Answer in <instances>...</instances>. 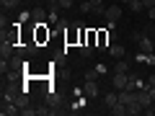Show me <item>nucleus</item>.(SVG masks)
Wrapping results in <instances>:
<instances>
[{"mask_svg": "<svg viewBox=\"0 0 155 116\" xmlns=\"http://www.w3.org/2000/svg\"><path fill=\"white\" fill-rule=\"evenodd\" d=\"M114 72H129V62L124 60V57H122V60H116V65H114Z\"/></svg>", "mask_w": 155, "mask_h": 116, "instance_id": "f8f14e48", "label": "nucleus"}, {"mask_svg": "<svg viewBox=\"0 0 155 116\" xmlns=\"http://www.w3.org/2000/svg\"><path fill=\"white\" fill-rule=\"evenodd\" d=\"M80 11H83V13H96V16H104L106 5H104V0H83Z\"/></svg>", "mask_w": 155, "mask_h": 116, "instance_id": "f03ea898", "label": "nucleus"}, {"mask_svg": "<svg viewBox=\"0 0 155 116\" xmlns=\"http://www.w3.org/2000/svg\"><path fill=\"white\" fill-rule=\"evenodd\" d=\"M150 85H155V72H150V77H147V88Z\"/></svg>", "mask_w": 155, "mask_h": 116, "instance_id": "5701e85b", "label": "nucleus"}, {"mask_svg": "<svg viewBox=\"0 0 155 116\" xmlns=\"http://www.w3.org/2000/svg\"><path fill=\"white\" fill-rule=\"evenodd\" d=\"M0 3H3V8H8V11H13V8L21 5V0H0Z\"/></svg>", "mask_w": 155, "mask_h": 116, "instance_id": "dca6fc26", "label": "nucleus"}, {"mask_svg": "<svg viewBox=\"0 0 155 116\" xmlns=\"http://www.w3.org/2000/svg\"><path fill=\"white\" fill-rule=\"evenodd\" d=\"M114 44V34L109 31H96V49L98 52H109V47Z\"/></svg>", "mask_w": 155, "mask_h": 116, "instance_id": "f257e3e1", "label": "nucleus"}, {"mask_svg": "<svg viewBox=\"0 0 155 116\" xmlns=\"http://www.w3.org/2000/svg\"><path fill=\"white\" fill-rule=\"evenodd\" d=\"M129 11H132V13H142L145 11V3H142V0H132V3H129Z\"/></svg>", "mask_w": 155, "mask_h": 116, "instance_id": "4468645a", "label": "nucleus"}, {"mask_svg": "<svg viewBox=\"0 0 155 116\" xmlns=\"http://www.w3.org/2000/svg\"><path fill=\"white\" fill-rule=\"evenodd\" d=\"M122 3H132V0H122Z\"/></svg>", "mask_w": 155, "mask_h": 116, "instance_id": "bb28decb", "label": "nucleus"}, {"mask_svg": "<svg viewBox=\"0 0 155 116\" xmlns=\"http://www.w3.org/2000/svg\"><path fill=\"white\" fill-rule=\"evenodd\" d=\"M0 114H3V116H16V114H21V108H18L16 101H3V108H0Z\"/></svg>", "mask_w": 155, "mask_h": 116, "instance_id": "6e6552de", "label": "nucleus"}, {"mask_svg": "<svg viewBox=\"0 0 155 116\" xmlns=\"http://www.w3.org/2000/svg\"><path fill=\"white\" fill-rule=\"evenodd\" d=\"M28 18H31V11H26V13H21V16H18V21L23 23V21H28Z\"/></svg>", "mask_w": 155, "mask_h": 116, "instance_id": "4be33fe9", "label": "nucleus"}, {"mask_svg": "<svg viewBox=\"0 0 155 116\" xmlns=\"http://www.w3.org/2000/svg\"><path fill=\"white\" fill-rule=\"evenodd\" d=\"M93 49H96V47H91V44H80V57H91Z\"/></svg>", "mask_w": 155, "mask_h": 116, "instance_id": "2eb2a0df", "label": "nucleus"}, {"mask_svg": "<svg viewBox=\"0 0 155 116\" xmlns=\"http://www.w3.org/2000/svg\"><path fill=\"white\" fill-rule=\"evenodd\" d=\"M142 3H145V8H153L155 5V0H142Z\"/></svg>", "mask_w": 155, "mask_h": 116, "instance_id": "393cba45", "label": "nucleus"}, {"mask_svg": "<svg viewBox=\"0 0 155 116\" xmlns=\"http://www.w3.org/2000/svg\"><path fill=\"white\" fill-rule=\"evenodd\" d=\"M57 8H62V11H70V8H72V0H57Z\"/></svg>", "mask_w": 155, "mask_h": 116, "instance_id": "6ab92c4d", "label": "nucleus"}, {"mask_svg": "<svg viewBox=\"0 0 155 116\" xmlns=\"http://www.w3.org/2000/svg\"><path fill=\"white\" fill-rule=\"evenodd\" d=\"M122 5H106V11H104V18H106V21H109V23H116V21H119V18H122Z\"/></svg>", "mask_w": 155, "mask_h": 116, "instance_id": "39448f33", "label": "nucleus"}, {"mask_svg": "<svg viewBox=\"0 0 155 116\" xmlns=\"http://www.w3.org/2000/svg\"><path fill=\"white\" fill-rule=\"evenodd\" d=\"M147 16H150V21H155V5H153V8H147Z\"/></svg>", "mask_w": 155, "mask_h": 116, "instance_id": "b1692460", "label": "nucleus"}, {"mask_svg": "<svg viewBox=\"0 0 155 116\" xmlns=\"http://www.w3.org/2000/svg\"><path fill=\"white\" fill-rule=\"evenodd\" d=\"M49 21H52V23H60V16H57V5H54V11L49 13Z\"/></svg>", "mask_w": 155, "mask_h": 116, "instance_id": "412c9836", "label": "nucleus"}, {"mask_svg": "<svg viewBox=\"0 0 155 116\" xmlns=\"http://www.w3.org/2000/svg\"><path fill=\"white\" fill-rule=\"evenodd\" d=\"M111 88L114 90L129 88V72H114V75H111Z\"/></svg>", "mask_w": 155, "mask_h": 116, "instance_id": "7ed1b4c3", "label": "nucleus"}, {"mask_svg": "<svg viewBox=\"0 0 155 116\" xmlns=\"http://www.w3.org/2000/svg\"><path fill=\"white\" fill-rule=\"evenodd\" d=\"M47 3H52V5H57V0H47Z\"/></svg>", "mask_w": 155, "mask_h": 116, "instance_id": "a878e982", "label": "nucleus"}, {"mask_svg": "<svg viewBox=\"0 0 155 116\" xmlns=\"http://www.w3.org/2000/svg\"><path fill=\"white\" fill-rule=\"evenodd\" d=\"M47 103H49L52 108H57V106H62V98L57 93H49V95H47Z\"/></svg>", "mask_w": 155, "mask_h": 116, "instance_id": "ddd939ff", "label": "nucleus"}, {"mask_svg": "<svg viewBox=\"0 0 155 116\" xmlns=\"http://www.w3.org/2000/svg\"><path fill=\"white\" fill-rule=\"evenodd\" d=\"M145 36V28H137V31H132V41L134 44H140V39Z\"/></svg>", "mask_w": 155, "mask_h": 116, "instance_id": "a211bd4d", "label": "nucleus"}, {"mask_svg": "<svg viewBox=\"0 0 155 116\" xmlns=\"http://www.w3.org/2000/svg\"><path fill=\"white\" fill-rule=\"evenodd\" d=\"M109 54H111V57H114V60H122V57H124V54H127V49H124V47H122V44H116V41H114V44H111V47H109Z\"/></svg>", "mask_w": 155, "mask_h": 116, "instance_id": "1a4fd4ad", "label": "nucleus"}, {"mask_svg": "<svg viewBox=\"0 0 155 116\" xmlns=\"http://www.w3.org/2000/svg\"><path fill=\"white\" fill-rule=\"evenodd\" d=\"M104 101H106V106H114V103H119V90H109V93L104 95Z\"/></svg>", "mask_w": 155, "mask_h": 116, "instance_id": "9b49d317", "label": "nucleus"}, {"mask_svg": "<svg viewBox=\"0 0 155 116\" xmlns=\"http://www.w3.org/2000/svg\"><path fill=\"white\" fill-rule=\"evenodd\" d=\"M83 93H85V98H88V101L98 98V83H96V80H85V88H83Z\"/></svg>", "mask_w": 155, "mask_h": 116, "instance_id": "0eeeda50", "label": "nucleus"}, {"mask_svg": "<svg viewBox=\"0 0 155 116\" xmlns=\"http://www.w3.org/2000/svg\"><path fill=\"white\" fill-rule=\"evenodd\" d=\"M49 28H47V23H36V26H34V41H36L39 47L44 44V41H49Z\"/></svg>", "mask_w": 155, "mask_h": 116, "instance_id": "20e7f679", "label": "nucleus"}, {"mask_svg": "<svg viewBox=\"0 0 155 116\" xmlns=\"http://www.w3.org/2000/svg\"><path fill=\"white\" fill-rule=\"evenodd\" d=\"M31 18H34L36 23H44V18H47V11H44L41 5H36V8L31 11Z\"/></svg>", "mask_w": 155, "mask_h": 116, "instance_id": "9d476101", "label": "nucleus"}, {"mask_svg": "<svg viewBox=\"0 0 155 116\" xmlns=\"http://www.w3.org/2000/svg\"><path fill=\"white\" fill-rule=\"evenodd\" d=\"M36 114V108H31V106H26V108H21V116H34Z\"/></svg>", "mask_w": 155, "mask_h": 116, "instance_id": "aec40b11", "label": "nucleus"}, {"mask_svg": "<svg viewBox=\"0 0 155 116\" xmlns=\"http://www.w3.org/2000/svg\"><path fill=\"white\" fill-rule=\"evenodd\" d=\"M98 75H101V72L96 70V67H91V70L85 72V80H98Z\"/></svg>", "mask_w": 155, "mask_h": 116, "instance_id": "f3484780", "label": "nucleus"}, {"mask_svg": "<svg viewBox=\"0 0 155 116\" xmlns=\"http://www.w3.org/2000/svg\"><path fill=\"white\" fill-rule=\"evenodd\" d=\"M137 47H140V52H142V54H153V52H155V41H153V36H150L147 31H145V36L140 39Z\"/></svg>", "mask_w": 155, "mask_h": 116, "instance_id": "423d86ee", "label": "nucleus"}]
</instances>
